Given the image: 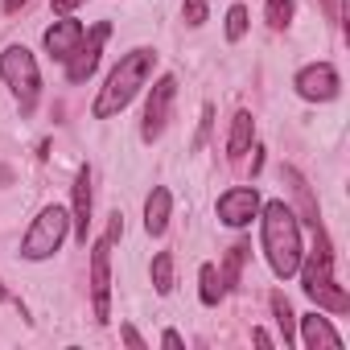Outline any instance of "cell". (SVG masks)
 Segmentation results:
<instances>
[{
    "instance_id": "277c9868",
    "label": "cell",
    "mask_w": 350,
    "mask_h": 350,
    "mask_svg": "<svg viewBox=\"0 0 350 350\" xmlns=\"http://www.w3.org/2000/svg\"><path fill=\"white\" fill-rule=\"evenodd\" d=\"M0 79L13 87V95L21 99V116H29L38 107V91H42V70H38V58L25 50V46H9L0 54Z\"/></svg>"
},
{
    "instance_id": "f1b7e54d",
    "label": "cell",
    "mask_w": 350,
    "mask_h": 350,
    "mask_svg": "<svg viewBox=\"0 0 350 350\" xmlns=\"http://www.w3.org/2000/svg\"><path fill=\"white\" fill-rule=\"evenodd\" d=\"M252 338H256L260 346H272V338H268V329H252Z\"/></svg>"
},
{
    "instance_id": "f546056e",
    "label": "cell",
    "mask_w": 350,
    "mask_h": 350,
    "mask_svg": "<svg viewBox=\"0 0 350 350\" xmlns=\"http://www.w3.org/2000/svg\"><path fill=\"white\" fill-rule=\"evenodd\" d=\"M29 0H5V13H17V9H25Z\"/></svg>"
},
{
    "instance_id": "5bb4252c",
    "label": "cell",
    "mask_w": 350,
    "mask_h": 350,
    "mask_svg": "<svg viewBox=\"0 0 350 350\" xmlns=\"http://www.w3.org/2000/svg\"><path fill=\"white\" fill-rule=\"evenodd\" d=\"M301 342H305L309 350H342V338H338L334 325H329L325 317H317V313H305V317H301Z\"/></svg>"
},
{
    "instance_id": "3957f363",
    "label": "cell",
    "mask_w": 350,
    "mask_h": 350,
    "mask_svg": "<svg viewBox=\"0 0 350 350\" xmlns=\"http://www.w3.org/2000/svg\"><path fill=\"white\" fill-rule=\"evenodd\" d=\"M317 231V243H313V252L309 256H301V288H305V297L317 305V309H329V313H346L350 309V297H346V288L338 284V276H334V247H329V235L321 231V223L313 227Z\"/></svg>"
},
{
    "instance_id": "8992f818",
    "label": "cell",
    "mask_w": 350,
    "mask_h": 350,
    "mask_svg": "<svg viewBox=\"0 0 350 350\" xmlns=\"http://www.w3.org/2000/svg\"><path fill=\"white\" fill-rule=\"evenodd\" d=\"M173 95H178V79H173V75H161V79L152 83V91H148L144 120H140V140H144V144H152V140L165 132V124H169V107H173Z\"/></svg>"
},
{
    "instance_id": "603a6c76",
    "label": "cell",
    "mask_w": 350,
    "mask_h": 350,
    "mask_svg": "<svg viewBox=\"0 0 350 350\" xmlns=\"http://www.w3.org/2000/svg\"><path fill=\"white\" fill-rule=\"evenodd\" d=\"M182 17H186L190 29H198L206 21V0H182Z\"/></svg>"
},
{
    "instance_id": "4fadbf2b",
    "label": "cell",
    "mask_w": 350,
    "mask_h": 350,
    "mask_svg": "<svg viewBox=\"0 0 350 350\" xmlns=\"http://www.w3.org/2000/svg\"><path fill=\"white\" fill-rule=\"evenodd\" d=\"M169 215H173V194H169L165 186H152V194L144 198V231H148L152 239H157V235H165Z\"/></svg>"
},
{
    "instance_id": "8fae6325",
    "label": "cell",
    "mask_w": 350,
    "mask_h": 350,
    "mask_svg": "<svg viewBox=\"0 0 350 350\" xmlns=\"http://www.w3.org/2000/svg\"><path fill=\"white\" fill-rule=\"evenodd\" d=\"M83 33H87V25L83 21H75V17H62V21H54L50 29H46V54L54 58V62H66L75 50H79V42H83Z\"/></svg>"
},
{
    "instance_id": "2e32d148",
    "label": "cell",
    "mask_w": 350,
    "mask_h": 350,
    "mask_svg": "<svg viewBox=\"0 0 350 350\" xmlns=\"http://www.w3.org/2000/svg\"><path fill=\"white\" fill-rule=\"evenodd\" d=\"M280 178L293 186V194H297V202H301V223H309V227H317V202H313V194H309V186H305V178L293 169V165H284L280 169Z\"/></svg>"
},
{
    "instance_id": "d6986e66",
    "label": "cell",
    "mask_w": 350,
    "mask_h": 350,
    "mask_svg": "<svg viewBox=\"0 0 350 350\" xmlns=\"http://www.w3.org/2000/svg\"><path fill=\"white\" fill-rule=\"evenodd\" d=\"M152 288H157L161 297L173 293V252H157V256H152Z\"/></svg>"
},
{
    "instance_id": "4dcf8cb0",
    "label": "cell",
    "mask_w": 350,
    "mask_h": 350,
    "mask_svg": "<svg viewBox=\"0 0 350 350\" xmlns=\"http://www.w3.org/2000/svg\"><path fill=\"white\" fill-rule=\"evenodd\" d=\"M321 5H325V17L334 21V17H338V5H334V0H321Z\"/></svg>"
},
{
    "instance_id": "9a60e30c",
    "label": "cell",
    "mask_w": 350,
    "mask_h": 350,
    "mask_svg": "<svg viewBox=\"0 0 350 350\" xmlns=\"http://www.w3.org/2000/svg\"><path fill=\"white\" fill-rule=\"evenodd\" d=\"M252 136H256V120H252V111H247V107H239V111H235V120H231L227 157H231V161H239V157L252 148Z\"/></svg>"
},
{
    "instance_id": "7402d4cb",
    "label": "cell",
    "mask_w": 350,
    "mask_h": 350,
    "mask_svg": "<svg viewBox=\"0 0 350 350\" xmlns=\"http://www.w3.org/2000/svg\"><path fill=\"white\" fill-rule=\"evenodd\" d=\"M247 33V5H231L227 13V42H239Z\"/></svg>"
},
{
    "instance_id": "ac0fdd59",
    "label": "cell",
    "mask_w": 350,
    "mask_h": 350,
    "mask_svg": "<svg viewBox=\"0 0 350 350\" xmlns=\"http://www.w3.org/2000/svg\"><path fill=\"white\" fill-rule=\"evenodd\" d=\"M268 301H272V317H276V325H280L284 346H293V342H297V313H293L288 297H284V293H272Z\"/></svg>"
},
{
    "instance_id": "44dd1931",
    "label": "cell",
    "mask_w": 350,
    "mask_h": 350,
    "mask_svg": "<svg viewBox=\"0 0 350 350\" xmlns=\"http://www.w3.org/2000/svg\"><path fill=\"white\" fill-rule=\"evenodd\" d=\"M293 0H268V9H264V17H268V25L272 29H284L288 21H293Z\"/></svg>"
},
{
    "instance_id": "52a82bcc",
    "label": "cell",
    "mask_w": 350,
    "mask_h": 350,
    "mask_svg": "<svg viewBox=\"0 0 350 350\" xmlns=\"http://www.w3.org/2000/svg\"><path fill=\"white\" fill-rule=\"evenodd\" d=\"M91 301H95V321L111 317V239L91 243Z\"/></svg>"
},
{
    "instance_id": "d4e9b609",
    "label": "cell",
    "mask_w": 350,
    "mask_h": 350,
    "mask_svg": "<svg viewBox=\"0 0 350 350\" xmlns=\"http://www.w3.org/2000/svg\"><path fill=\"white\" fill-rule=\"evenodd\" d=\"M50 5H54V13H58V17H70V13L83 5V0H50Z\"/></svg>"
},
{
    "instance_id": "7a4b0ae2",
    "label": "cell",
    "mask_w": 350,
    "mask_h": 350,
    "mask_svg": "<svg viewBox=\"0 0 350 350\" xmlns=\"http://www.w3.org/2000/svg\"><path fill=\"white\" fill-rule=\"evenodd\" d=\"M152 66H157V50H148V46H136L132 54H124V58L116 62V70L107 75L103 91L95 95L91 116H95V120H111V116H120V111L136 99V91L148 83Z\"/></svg>"
},
{
    "instance_id": "e0dca14e",
    "label": "cell",
    "mask_w": 350,
    "mask_h": 350,
    "mask_svg": "<svg viewBox=\"0 0 350 350\" xmlns=\"http://www.w3.org/2000/svg\"><path fill=\"white\" fill-rule=\"evenodd\" d=\"M247 256H252V247H247V243H231V247H227V260H223V272H219L223 293H231V288L239 284V272H243Z\"/></svg>"
},
{
    "instance_id": "484cf974",
    "label": "cell",
    "mask_w": 350,
    "mask_h": 350,
    "mask_svg": "<svg viewBox=\"0 0 350 350\" xmlns=\"http://www.w3.org/2000/svg\"><path fill=\"white\" fill-rule=\"evenodd\" d=\"M120 235H124V215H120V211H116V215H111V223H107V239H111V243H116V239H120Z\"/></svg>"
},
{
    "instance_id": "7c38bea8",
    "label": "cell",
    "mask_w": 350,
    "mask_h": 350,
    "mask_svg": "<svg viewBox=\"0 0 350 350\" xmlns=\"http://www.w3.org/2000/svg\"><path fill=\"white\" fill-rule=\"evenodd\" d=\"M70 227H75V239L87 247V231H91V169L83 165L75 173V202H70Z\"/></svg>"
},
{
    "instance_id": "30bf717a",
    "label": "cell",
    "mask_w": 350,
    "mask_h": 350,
    "mask_svg": "<svg viewBox=\"0 0 350 350\" xmlns=\"http://www.w3.org/2000/svg\"><path fill=\"white\" fill-rule=\"evenodd\" d=\"M293 87H297V95H301V99H309V103H329V99L338 95L342 79H338V70H334L329 62H309V66H301V70H297Z\"/></svg>"
},
{
    "instance_id": "83f0119b",
    "label": "cell",
    "mask_w": 350,
    "mask_h": 350,
    "mask_svg": "<svg viewBox=\"0 0 350 350\" xmlns=\"http://www.w3.org/2000/svg\"><path fill=\"white\" fill-rule=\"evenodd\" d=\"M120 338H124L128 346H136V350H144V338H140V334H136L132 325H124V329H120Z\"/></svg>"
},
{
    "instance_id": "ffe728a7",
    "label": "cell",
    "mask_w": 350,
    "mask_h": 350,
    "mask_svg": "<svg viewBox=\"0 0 350 350\" xmlns=\"http://www.w3.org/2000/svg\"><path fill=\"white\" fill-rule=\"evenodd\" d=\"M198 280H202V288H198V297H202V305H219L227 293H223V280H219V268L215 264H202L198 268Z\"/></svg>"
},
{
    "instance_id": "ba28073f",
    "label": "cell",
    "mask_w": 350,
    "mask_h": 350,
    "mask_svg": "<svg viewBox=\"0 0 350 350\" xmlns=\"http://www.w3.org/2000/svg\"><path fill=\"white\" fill-rule=\"evenodd\" d=\"M111 38V25L107 21H99V25H91L87 33H83V42H79V50L66 58V79L70 83H87L91 75H95V66H99V54H103V42Z\"/></svg>"
},
{
    "instance_id": "1f68e13d",
    "label": "cell",
    "mask_w": 350,
    "mask_h": 350,
    "mask_svg": "<svg viewBox=\"0 0 350 350\" xmlns=\"http://www.w3.org/2000/svg\"><path fill=\"white\" fill-rule=\"evenodd\" d=\"M5 297H9V288H5V284H0V301H5Z\"/></svg>"
},
{
    "instance_id": "6da1fadb",
    "label": "cell",
    "mask_w": 350,
    "mask_h": 350,
    "mask_svg": "<svg viewBox=\"0 0 350 350\" xmlns=\"http://www.w3.org/2000/svg\"><path fill=\"white\" fill-rule=\"evenodd\" d=\"M256 219H260V239H264L268 268H272L280 280L297 276L301 256H305V247H301V219H297L280 198L260 202V215H256Z\"/></svg>"
},
{
    "instance_id": "9c48e42d",
    "label": "cell",
    "mask_w": 350,
    "mask_h": 350,
    "mask_svg": "<svg viewBox=\"0 0 350 350\" xmlns=\"http://www.w3.org/2000/svg\"><path fill=\"white\" fill-rule=\"evenodd\" d=\"M260 215V190L256 186H231L227 194H219V223L231 231L252 227Z\"/></svg>"
},
{
    "instance_id": "5b68a950",
    "label": "cell",
    "mask_w": 350,
    "mask_h": 350,
    "mask_svg": "<svg viewBox=\"0 0 350 350\" xmlns=\"http://www.w3.org/2000/svg\"><path fill=\"white\" fill-rule=\"evenodd\" d=\"M66 235H70V211H62V206H46V211L33 219V227L25 231V239H21V256H25V260H50V256L66 243Z\"/></svg>"
},
{
    "instance_id": "cb8c5ba5",
    "label": "cell",
    "mask_w": 350,
    "mask_h": 350,
    "mask_svg": "<svg viewBox=\"0 0 350 350\" xmlns=\"http://www.w3.org/2000/svg\"><path fill=\"white\" fill-rule=\"evenodd\" d=\"M211 116H215V107L206 103V107H202V124H198V140H194V148H202V140H206V132H211Z\"/></svg>"
},
{
    "instance_id": "4316f807",
    "label": "cell",
    "mask_w": 350,
    "mask_h": 350,
    "mask_svg": "<svg viewBox=\"0 0 350 350\" xmlns=\"http://www.w3.org/2000/svg\"><path fill=\"white\" fill-rule=\"evenodd\" d=\"M161 346H169V350H182L186 342H182V334H178V329H165V334H161Z\"/></svg>"
}]
</instances>
